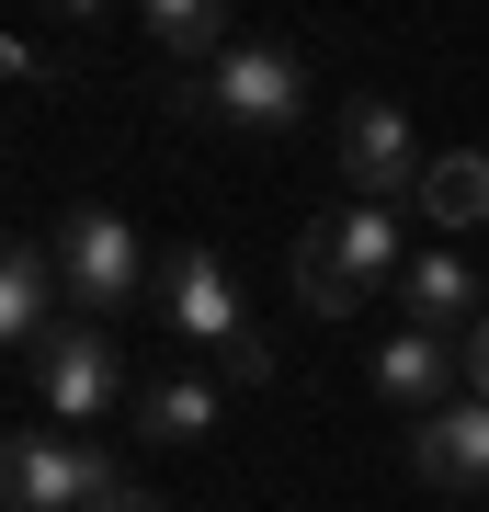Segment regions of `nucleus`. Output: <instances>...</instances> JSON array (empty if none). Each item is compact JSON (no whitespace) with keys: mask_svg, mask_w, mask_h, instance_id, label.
Masks as SVG:
<instances>
[{"mask_svg":"<svg viewBox=\"0 0 489 512\" xmlns=\"http://www.w3.org/2000/svg\"><path fill=\"white\" fill-rule=\"evenodd\" d=\"M410 251H399V205H330V217H308V239H296V308L308 319H353L376 285H399Z\"/></svg>","mask_w":489,"mask_h":512,"instance_id":"obj_1","label":"nucleus"},{"mask_svg":"<svg viewBox=\"0 0 489 512\" xmlns=\"http://www.w3.org/2000/svg\"><path fill=\"white\" fill-rule=\"evenodd\" d=\"M308 57L296 46H273V35H239L217 69H194L171 92V114H205V126H228V137H285L296 114H308Z\"/></svg>","mask_w":489,"mask_h":512,"instance_id":"obj_2","label":"nucleus"},{"mask_svg":"<svg viewBox=\"0 0 489 512\" xmlns=\"http://www.w3.org/2000/svg\"><path fill=\"white\" fill-rule=\"evenodd\" d=\"M46 251H57V285H69L80 319L160 308V251H148L137 217H114V205H69V217L46 228Z\"/></svg>","mask_w":489,"mask_h":512,"instance_id":"obj_3","label":"nucleus"},{"mask_svg":"<svg viewBox=\"0 0 489 512\" xmlns=\"http://www.w3.org/2000/svg\"><path fill=\"white\" fill-rule=\"evenodd\" d=\"M23 387H35V410L57 421V433H80V421H103V410H137L126 353H114L103 319H69L46 353H23Z\"/></svg>","mask_w":489,"mask_h":512,"instance_id":"obj_4","label":"nucleus"},{"mask_svg":"<svg viewBox=\"0 0 489 512\" xmlns=\"http://www.w3.org/2000/svg\"><path fill=\"white\" fill-rule=\"evenodd\" d=\"M126 490V467L103 456V444H80V433H12L0 444V501L12 512H91V501H114Z\"/></svg>","mask_w":489,"mask_h":512,"instance_id":"obj_5","label":"nucleus"},{"mask_svg":"<svg viewBox=\"0 0 489 512\" xmlns=\"http://www.w3.org/2000/svg\"><path fill=\"white\" fill-rule=\"evenodd\" d=\"M330 160H342L353 205H410V194H421V171H433V148L410 137V114L387 103V92H353V103H342V126H330Z\"/></svg>","mask_w":489,"mask_h":512,"instance_id":"obj_6","label":"nucleus"},{"mask_svg":"<svg viewBox=\"0 0 489 512\" xmlns=\"http://www.w3.org/2000/svg\"><path fill=\"white\" fill-rule=\"evenodd\" d=\"M160 319H171V342H194L205 365H217L228 342H251V319H239V285H228V262L205 251V239H171L160 251Z\"/></svg>","mask_w":489,"mask_h":512,"instance_id":"obj_7","label":"nucleus"},{"mask_svg":"<svg viewBox=\"0 0 489 512\" xmlns=\"http://www.w3.org/2000/svg\"><path fill=\"white\" fill-rule=\"evenodd\" d=\"M364 387H376L387 410L433 421L444 399H467V365H455V342H433V330H387V342L364 353Z\"/></svg>","mask_w":489,"mask_h":512,"instance_id":"obj_8","label":"nucleus"},{"mask_svg":"<svg viewBox=\"0 0 489 512\" xmlns=\"http://www.w3.org/2000/svg\"><path fill=\"white\" fill-rule=\"evenodd\" d=\"M69 319L80 308H69V285H57V251H46V239H12V251H0V342L46 353Z\"/></svg>","mask_w":489,"mask_h":512,"instance_id":"obj_9","label":"nucleus"},{"mask_svg":"<svg viewBox=\"0 0 489 512\" xmlns=\"http://www.w3.org/2000/svg\"><path fill=\"white\" fill-rule=\"evenodd\" d=\"M126 421H137L148 456H182V444H205V433L228 421V387L205 376V365H160V376L137 387V410H126Z\"/></svg>","mask_w":489,"mask_h":512,"instance_id":"obj_10","label":"nucleus"},{"mask_svg":"<svg viewBox=\"0 0 489 512\" xmlns=\"http://www.w3.org/2000/svg\"><path fill=\"white\" fill-rule=\"evenodd\" d=\"M410 467H421V490L478 501L489 490V399H444L433 421H410Z\"/></svg>","mask_w":489,"mask_h":512,"instance_id":"obj_11","label":"nucleus"},{"mask_svg":"<svg viewBox=\"0 0 489 512\" xmlns=\"http://www.w3.org/2000/svg\"><path fill=\"white\" fill-rule=\"evenodd\" d=\"M399 308H410V330H433V342H467V330L489 319V296H478V262L455 251V239L410 251V274H399Z\"/></svg>","mask_w":489,"mask_h":512,"instance_id":"obj_12","label":"nucleus"},{"mask_svg":"<svg viewBox=\"0 0 489 512\" xmlns=\"http://www.w3.org/2000/svg\"><path fill=\"white\" fill-rule=\"evenodd\" d=\"M137 35L160 46V57H182V80H194V69H217V57L239 46L217 0H148V12H137Z\"/></svg>","mask_w":489,"mask_h":512,"instance_id":"obj_13","label":"nucleus"},{"mask_svg":"<svg viewBox=\"0 0 489 512\" xmlns=\"http://www.w3.org/2000/svg\"><path fill=\"white\" fill-rule=\"evenodd\" d=\"M421 217L433 228H489V148H444L433 171H421Z\"/></svg>","mask_w":489,"mask_h":512,"instance_id":"obj_14","label":"nucleus"},{"mask_svg":"<svg viewBox=\"0 0 489 512\" xmlns=\"http://www.w3.org/2000/svg\"><path fill=\"white\" fill-rule=\"evenodd\" d=\"M205 376H217V387H273V342L251 330V342H228V353H217Z\"/></svg>","mask_w":489,"mask_h":512,"instance_id":"obj_15","label":"nucleus"},{"mask_svg":"<svg viewBox=\"0 0 489 512\" xmlns=\"http://www.w3.org/2000/svg\"><path fill=\"white\" fill-rule=\"evenodd\" d=\"M0 69H12L23 92H57V80H69V69H57V46H35V35H12V46H0Z\"/></svg>","mask_w":489,"mask_h":512,"instance_id":"obj_16","label":"nucleus"},{"mask_svg":"<svg viewBox=\"0 0 489 512\" xmlns=\"http://www.w3.org/2000/svg\"><path fill=\"white\" fill-rule=\"evenodd\" d=\"M455 365H467V399H489V319L467 330V342H455Z\"/></svg>","mask_w":489,"mask_h":512,"instance_id":"obj_17","label":"nucleus"},{"mask_svg":"<svg viewBox=\"0 0 489 512\" xmlns=\"http://www.w3.org/2000/svg\"><path fill=\"white\" fill-rule=\"evenodd\" d=\"M91 512H160V490H137V478H126V490H114V501H91Z\"/></svg>","mask_w":489,"mask_h":512,"instance_id":"obj_18","label":"nucleus"}]
</instances>
